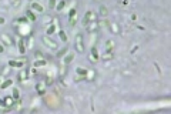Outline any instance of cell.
<instances>
[{
    "label": "cell",
    "mask_w": 171,
    "mask_h": 114,
    "mask_svg": "<svg viewBox=\"0 0 171 114\" xmlns=\"http://www.w3.org/2000/svg\"><path fill=\"white\" fill-rule=\"evenodd\" d=\"M74 47L78 53H84V40H83V34H77V36H76Z\"/></svg>",
    "instance_id": "6da1fadb"
},
{
    "label": "cell",
    "mask_w": 171,
    "mask_h": 114,
    "mask_svg": "<svg viewBox=\"0 0 171 114\" xmlns=\"http://www.w3.org/2000/svg\"><path fill=\"white\" fill-rule=\"evenodd\" d=\"M98 29H100V23H98V20H91V22L86 26V30H87V33L88 34L97 33Z\"/></svg>",
    "instance_id": "7a4b0ae2"
},
{
    "label": "cell",
    "mask_w": 171,
    "mask_h": 114,
    "mask_svg": "<svg viewBox=\"0 0 171 114\" xmlns=\"http://www.w3.org/2000/svg\"><path fill=\"white\" fill-rule=\"evenodd\" d=\"M42 40H43V43H44V44L47 46L49 49H52V50H57V49H59V46H57V43L54 42L53 39H50L49 36H44V37H43Z\"/></svg>",
    "instance_id": "3957f363"
},
{
    "label": "cell",
    "mask_w": 171,
    "mask_h": 114,
    "mask_svg": "<svg viewBox=\"0 0 171 114\" xmlns=\"http://www.w3.org/2000/svg\"><path fill=\"white\" fill-rule=\"evenodd\" d=\"M91 20H97V16L93 11H87L84 14V17H83V20H81V24H83V26H87Z\"/></svg>",
    "instance_id": "277c9868"
},
{
    "label": "cell",
    "mask_w": 171,
    "mask_h": 114,
    "mask_svg": "<svg viewBox=\"0 0 171 114\" xmlns=\"http://www.w3.org/2000/svg\"><path fill=\"white\" fill-rule=\"evenodd\" d=\"M88 60H90L91 63H98V61H100V54H98V51H97L96 46H93V47H91V51H90V57H88Z\"/></svg>",
    "instance_id": "5b68a950"
},
{
    "label": "cell",
    "mask_w": 171,
    "mask_h": 114,
    "mask_svg": "<svg viewBox=\"0 0 171 114\" xmlns=\"http://www.w3.org/2000/svg\"><path fill=\"white\" fill-rule=\"evenodd\" d=\"M0 42L4 46H7V47H11V46H13V40H11V37L9 34H1V36H0Z\"/></svg>",
    "instance_id": "8992f818"
},
{
    "label": "cell",
    "mask_w": 171,
    "mask_h": 114,
    "mask_svg": "<svg viewBox=\"0 0 171 114\" xmlns=\"http://www.w3.org/2000/svg\"><path fill=\"white\" fill-rule=\"evenodd\" d=\"M107 27L110 29V32H111L113 34H121V29H120L118 23H108Z\"/></svg>",
    "instance_id": "52a82bcc"
},
{
    "label": "cell",
    "mask_w": 171,
    "mask_h": 114,
    "mask_svg": "<svg viewBox=\"0 0 171 114\" xmlns=\"http://www.w3.org/2000/svg\"><path fill=\"white\" fill-rule=\"evenodd\" d=\"M57 23H59V20H57V19H52V23H50V26L47 27L46 33H47V34H53L54 32L57 30Z\"/></svg>",
    "instance_id": "ba28073f"
},
{
    "label": "cell",
    "mask_w": 171,
    "mask_h": 114,
    "mask_svg": "<svg viewBox=\"0 0 171 114\" xmlns=\"http://www.w3.org/2000/svg\"><path fill=\"white\" fill-rule=\"evenodd\" d=\"M36 90H37V93H39L40 96H44V94H46V83H44V81H39V83L36 84Z\"/></svg>",
    "instance_id": "9c48e42d"
},
{
    "label": "cell",
    "mask_w": 171,
    "mask_h": 114,
    "mask_svg": "<svg viewBox=\"0 0 171 114\" xmlns=\"http://www.w3.org/2000/svg\"><path fill=\"white\" fill-rule=\"evenodd\" d=\"M76 16H77V10H76V9H71V10L69 11V20H70V24H71V26H76V23H77Z\"/></svg>",
    "instance_id": "30bf717a"
},
{
    "label": "cell",
    "mask_w": 171,
    "mask_h": 114,
    "mask_svg": "<svg viewBox=\"0 0 171 114\" xmlns=\"http://www.w3.org/2000/svg\"><path fill=\"white\" fill-rule=\"evenodd\" d=\"M26 61H27L26 58H23V60H10V61H9V66H10V67H23V64H24Z\"/></svg>",
    "instance_id": "8fae6325"
},
{
    "label": "cell",
    "mask_w": 171,
    "mask_h": 114,
    "mask_svg": "<svg viewBox=\"0 0 171 114\" xmlns=\"http://www.w3.org/2000/svg\"><path fill=\"white\" fill-rule=\"evenodd\" d=\"M27 77H29V70H21L20 73H19V76H17V80L20 81V83H23V81H26L27 80Z\"/></svg>",
    "instance_id": "7c38bea8"
},
{
    "label": "cell",
    "mask_w": 171,
    "mask_h": 114,
    "mask_svg": "<svg viewBox=\"0 0 171 114\" xmlns=\"http://www.w3.org/2000/svg\"><path fill=\"white\" fill-rule=\"evenodd\" d=\"M94 79H96V71L94 70H87V73H86V76H84V80L93 81Z\"/></svg>",
    "instance_id": "4fadbf2b"
},
{
    "label": "cell",
    "mask_w": 171,
    "mask_h": 114,
    "mask_svg": "<svg viewBox=\"0 0 171 114\" xmlns=\"http://www.w3.org/2000/svg\"><path fill=\"white\" fill-rule=\"evenodd\" d=\"M4 100V107H9V108H13V106H14V99L11 97V96H9V97H6V99H3Z\"/></svg>",
    "instance_id": "5bb4252c"
},
{
    "label": "cell",
    "mask_w": 171,
    "mask_h": 114,
    "mask_svg": "<svg viewBox=\"0 0 171 114\" xmlns=\"http://www.w3.org/2000/svg\"><path fill=\"white\" fill-rule=\"evenodd\" d=\"M19 51H20V54H24L26 53V42H24V39H19Z\"/></svg>",
    "instance_id": "9a60e30c"
},
{
    "label": "cell",
    "mask_w": 171,
    "mask_h": 114,
    "mask_svg": "<svg viewBox=\"0 0 171 114\" xmlns=\"http://www.w3.org/2000/svg\"><path fill=\"white\" fill-rule=\"evenodd\" d=\"M47 64V61H46V58H37V60H34V63H33V67H43V66H46Z\"/></svg>",
    "instance_id": "2e32d148"
},
{
    "label": "cell",
    "mask_w": 171,
    "mask_h": 114,
    "mask_svg": "<svg viewBox=\"0 0 171 114\" xmlns=\"http://www.w3.org/2000/svg\"><path fill=\"white\" fill-rule=\"evenodd\" d=\"M30 9L34 11H37V13H43V6L42 4H39L37 1H33L32 6H30Z\"/></svg>",
    "instance_id": "e0dca14e"
},
{
    "label": "cell",
    "mask_w": 171,
    "mask_h": 114,
    "mask_svg": "<svg viewBox=\"0 0 171 114\" xmlns=\"http://www.w3.org/2000/svg\"><path fill=\"white\" fill-rule=\"evenodd\" d=\"M114 57V50L113 51H107L106 50V53H103V56H100V58H103V60H111Z\"/></svg>",
    "instance_id": "ac0fdd59"
},
{
    "label": "cell",
    "mask_w": 171,
    "mask_h": 114,
    "mask_svg": "<svg viewBox=\"0 0 171 114\" xmlns=\"http://www.w3.org/2000/svg\"><path fill=\"white\" fill-rule=\"evenodd\" d=\"M98 14H100V16H101L103 19H106L107 14H108V10H107L106 6H103V4L100 6V9H98Z\"/></svg>",
    "instance_id": "d6986e66"
},
{
    "label": "cell",
    "mask_w": 171,
    "mask_h": 114,
    "mask_svg": "<svg viewBox=\"0 0 171 114\" xmlns=\"http://www.w3.org/2000/svg\"><path fill=\"white\" fill-rule=\"evenodd\" d=\"M73 58H74V54H73V53H69L67 56L64 57V60H63V64H66V66H67V64H70V63L73 61Z\"/></svg>",
    "instance_id": "ffe728a7"
},
{
    "label": "cell",
    "mask_w": 171,
    "mask_h": 114,
    "mask_svg": "<svg viewBox=\"0 0 171 114\" xmlns=\"http://www.w3.org/2000/svg\"><path fill=\"white\" fill-rule=\"evenodd\" d=\"M11 84H13V80H11V79H7V80H6V81H3V83L0 84V89H3V90H4V89H7V87H10Z\"/></svg>",
    "instance_id": "44dd1931"
},
{
    "label": "cell",
    "mask_w": 171,
    "mask_h": 114,
    "mask_svg": "<svg viewBox=\"0 0 171 114\" xmlns=\"http://www.w3.org/2000/svg\"><path fill=\"white\" fill-rule=\"evenodd\" d=\"M26 16H27V19H29V20H30V22H36V14H34V13H33V10L32 9H30V10H27L26 11Z\"/></svg>",
    "instance_id": "7402d4cb"
},
{
    "label": "cell",
    "mask_w": 171,
    "mask_h": 114,
    "mask_svg": "<svg viewBox=\"0 0 171 114\" xmlns=\"http://www.w3.org/2000/svg\"><path fill=\"white\" fill-rule=\"evenodd\" d=\"M114 42H113V40H107L106 42V50L107 51H113V50H114Z\"/></svg>",
    "instance_id": "603a6c76"
},
{
    "label": "cell",
    "mask_w": 171,
    "mask_h": 114,
    "mask_svg": "<svg viewBox=\"0 0 171 114\" xmlns=\"http://www.w3.org/2000/svg\"><path fill=\"white\" fill-rule=\"evenodd\" d=\"M10 71H11L10 66H7V67H3V68H1V71H0V77H6V76H7Z\"/></svg>",
    "instance_id": "cb8c5ba5"
},
{
    "label": "cell",
    "mask_w": 171,
    "mask_h": 114,
    "mask_svg": "<svg viewBox=\"0 0 171 114\" xmlns=\"http://www.w3.org/2000/svg\"><path fill=\"white\" fill-rule=\"evenodd\" d=\"M76 73H77V76H81V77H84L86 73H87V68H84V67H77V68H76Z\"/></svg>",
    "instance_id": "d4e9b609"
},
{
    "label": "cell",
    "mask_w": 171,
    "mask_h": 114,
    "mask_svg": "<svg viewBox=\"0 0 171 114\" xmlns=\"http://www.w3.org/2000/svg\"><path fill=\"white\" fill-rule=\"evenodd\" d=\"M53 81H54V77L49 73L47 76H46V80H44V83H46V86H50V84H53Z\"/></svg>",
    "instance_id": "484cf974"
},
{
    "label": "cell",
    "mask_w": 171,
    "mask_h": 114,
    "mask_svg": "<svg viewBox=\"0 0 171 114\" xmlns=\"http://www.w3.org/2000/svg\"><path fill=\"white\" fill-rule=\"evenodd\" d=\"M30 20L27 19V16H23V17H19L17 20H16V23H20V24H26V23H29Z\"/></svg>",
    "instance_id": "4316f807"
},
{
    "label": "cell",
    "mask_w": 171,
    "mask_h": 114,
    "mask_svg": "<svg viewBox=\"0 0 171 114\" xmlns=\"http://www.w3.org/2000/svg\"><path fill=\"white\" fill-rule=\"evenodd\" d=\"M33 47V36L29 34V39H27V43H26V49H32Z\"/></svg>",
    "instance_id": "83f0119b"
},
{
    "label": "cell",
    "mask_w": 171,
    "mask_h": 114,
    "mask_svg": "<svg viewBox=\"0 0 171 114\" xmlns=\"http://www.w3.org/2000/svg\"><path fill=\"white\" fill-rule=\"evenodd\" d=\"M59 36H60V39L63 40L64 43L67 42V34H66V32H64V30H60V32H59Z\"/></svg>",
    "instance_id": "f1b7e54d"
},
{
    "label": "cell",
    "mask_w": 171,
    "mask_h": 114,
    "mask_svg": "<svg viewBox=\"0 0 171 114\" xmlns=\"http://www.w3.org/2000/svg\"><path fill=\"white\" fill-rule=\"evenodd\" d=\"M59 74H60V79H63L64 74H66V64H61L60 66V71H59Z\"/></svg>",
    "instance_id": "f546056e"
},
{
    "label": "cell",
    "mask_w": 171,
    "mask_h": 114,
    "mask_svg": "<svg viewBox=\"0 0 171 114\" xmlns=\"http://www.w3.org/2000/svg\"><path fill=\"white\" fill-rule=\"evenodd\" d=\"M19 97H20V90L19 89H13V99L17 100Z\"/></svg>",
    "instance_id": "4dcf8cb0"
},
{
    "label": "cell",
    "mask_w": 171,
    "mask_h": 114,
    "mask_svg": "<svg viewBox=\"0 0 171 114\" xmlns=\"http://www.w3.org/2000/svg\"><path fill=\"white\" fill-rule=\"evenodd\" d=\"M64 6H66V1H64V0H61V1H60V3L56 6V9H57V11H60V10H63Z\"/></svg>",
    "instance_id": "1f68e13d"
},
{
    "label": "cell",
    "mask_w": 171,
    "mask_h": 114,
    "mask_svg": "<svg viewBox=\"0 0 171 114\" xmlns=\"http://www.w3.org/2000/svg\"><path fill=\"white\" fill-rule=\"evenodd\" d=\"M57 6V0H49V7L50 9H56Z\"/></svg>",
    "instance_id": "d6a6232c"
},
{
    "label": "cell",
    "mask_w": 171,
    "mask_h": 114,
    "mask_svg": "<svg viewBox=\"0 0 171 114\" xmlns=\"http://www.w3.org/2000/svg\"><path fill=\"white\" fill-rule=\"evenodd\" d=\"M10 3H11V6H13V7H19V6H20V3H21V0H10Z\"/></svg>",
    "instance_id": "836d02e7"
},
{
    "label": "cell",
    "mask_w": 171,
    "mask_h": 114,
    "mask_svg": "<svg viewBox=\"0 0 171 114\" xmlns=\"http://www.w3.org/2000/svg\"><path fill=\"white\" fill-rule=\"evenodd\" d=\"M3 51H4V44L0 42V53H3Z\"/></svg>",
    "instance_id": "e575fe53"
},
{
    "label": "cell",
    "mask_w": 171,
    "mask_h": 114,
    "mask_svg": "<svg viewBox=\"0 0 171 114\" xmlns=\"http://www.w3.org/2000/svg\"><path fill=\"white\" fill-rule=\"evenodd\" d=\"M66 51H67L66 49H64V50H61V51H60V53L57 54V57H61V56H63V54H64V53H66Z\"/></svg>",
    "instance_id": "d590c367"
},
{
    "label": "cell",
    "mask_w": 171,
    "mask_h": 114,
    "mask_svg": "<svg viewBox=\"0 0 171 114\" xmlns=\"http://www.w3.org/2000/svg\"><path fill=\"white\" fill-rule=\"evenodd\" d=\"M36 56H37V58H43V54L40 51H36Z\"/></svg>",
    "instance_id": "8d00e7d4"
},
{
    "label": "cell",
    "mask_w": 171,
    "mask_h": 114,
    "mask_svg": "<svg viewBox=\"0 0 171 114\" xmlns=\"http://www.w3.org/2000/svg\"><path fill=\"white\" fill-rule=\"evenodd\" d=\"M6 20H4V17H0V24H4Z\"/></svg>",
    "instance_id": "74e56055"
},
{
    "label": "cell",
    "mask_w": 171,
    "mask_h": 114,
    "mask_svg": "<svg viewBox=\"0 0 171 114\" xmlns=\"http://www.w3.org/2000/svg\"><path fill=\"white\" fill-rule=\"evenodd\" d=\"M0 107H4V100L0 99Z\"/></svg>",
    "instance_id": "f35d334b"
},
{
    "label": "cell",
    "mask_w": 171,
    "mask_h": 114,
    "mask_svg": "<svg viewBox=\"0 0 171 114\" xmlns=\"http://www.w3.org/2000/svg\"><path fill=\"white\" fill-rule=\"evenodd\" d=\"M0 79H1V77H0ZM0 84H1V80H0Z\"/></svg>",
    "instance_id": "ab89813d"
},
{
    "label": "cell",
    "mask_w": 171,
    "mask_h": 114,
    "mask_svg": "<svg viewBox=\"0 0 171 114\" xmlns=\"http://www.w3.org/2000/svg\"><path fill=\"white\" fill-rule=\"evenodd\" d=\"M96 1H101V0H96Z\"/></svg>",
    "instance_id": "60d3db41"
}]
</instances>
